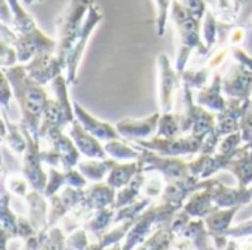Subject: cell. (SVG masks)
<instances>
[{"label": "cell", "instance_id": "cell-1", "mask_svg": "<svg viewBox=\"0 0 252 250\" xmlns=\"http://www.w3.org/2000/svg\"><path fill=\"white\" fill-rule=\"evenodd\" d=\"M1 72L9 80L13 90V97L19 106V127L28 130L34 137L38 139L43 112L49 100L44 85L34 81L21 63L10 68H1Z\"/></svg>", "mask_w": 252, "mask_h": 250}, {"label": "cell", "instance_id": "cell-2", "mask_svg": "<svg viewBox=\"0 0 252 250\" xmlns=\"http://www.w3.org/2000/svg\"><path fill=\"white\" fill-rule=\"evenodd\" d=\"M171 18L176 25V29L179 32V53L176 60V71L182 72L186 69V65L189 62V57L192 52L196 49L199 55L205 56L208 55V50L205 49L201 37V22L198 16H195L189 9H186L180 0L171 1Z\"/></svg>", "mask_w": 252, "mask_h": 250}, {"label": "cell", "instance_id": "cell-3", "mask_svg": "<svg viewBox=\"0 0 252 250\" xmlns=\"http://www.w3.org/2000/svg\"><path fill=\"white\" fill-rule=\"evenodd\" d=\"M93 3L94 0H69L55 21L56 56L65 65V71H66L68 53L78 37L80 29L87 16V12Z\"/></svg>", "mask_w": 252, "mask_h": 250}, {"label": "cell", "instance_id": "cell-4", "mask_svg": "<svg viewBox=\"0 0 252 250\" xmlns=\"http://www.w3.org/2000/svg\"><path fill=\"white\" fill-rule=\"evenodd\" d=\"M68 83L63 75L56 77L50 83V90L53 93V97H49L44 112H43V121L38 131V139L44 136L47 130L59 128L66 131L68 127L77 119L74 112V103L68 96Z\"/></svg>", "mask_w": 252, "mask_h": 250}, {"label": "cell", "instance_id": "cell-5", "mask_svg": "<svg viewBox=\"0 0 252 250\" xmlns=\"http://www.w3.org/2000/svg\"><path fill=\"white\" fill-rule=\"evenodd\" d=\"M136 147L152 150L161 156L167 158H182L188 155H199L204 140H199L190 134L188 136H179L173 139L165 137H152L149 140H137L131 143Z\"/></svg>", "mask_w": 252, "mask_h": 250}, {"label": "cell", "instance_id": "cell-6", "mask_svg": "<svg viewBox=\"0 0 252 250\" xmlns=\"http://www.w3.org/2000/svg\"><path fill=\"white\" fill-rule=\"evenodd\" d=\"M103 19V13L100 10V7L93 3L87 12V16L84 19V24L80 29V34L72 46V49L68 53L66 57V71H65V78L68 84H77V72H78V66L80 62L83 59V53L87 47V43L92 37V32L94 31V28L102 22Z\"/></svg>", "mask_w": 252, "mask_h": 250}, {"label": "cell", "instance_id": "cell-7", "mask_svg": "<svg viewBox=\"0 0 252 250\" xmlns=\"http://www.w3.org/2000/svg\"><path fill=\"white\" fill-rule=\"evenodd\" d=\"M27 139V150L22 155V175L30 183L31 189L44 194L47 184V172L43 168L41 162V140L34 137L28 130L22 128Z\"/></svg>", "mask_w": 252, "mask_h": 250}, {"label": "cell", "instance_id": "cell-8", "mask_svg": "<svg viewBox=\"0 0 252 250\" xmlns=\"http://www.w3.org/2000/svg\"><path fill=\"white\" fill-rule=\"evenodd\" d=\"M136 147V146H134ZM140 158H139V164L143 169V172H158L161 174L167 183L185 178L186 175H189V162L183 161L182 158H167V156H161L152 150L148 149H140Z\"/></svg>", "mask_w": 252, "mask_h": 250}, {"label": "cell", "instance_id": "cell-9", "mask_svg": "<svg viewBox=\"0 0 252 250\" xmlns=\"http://www.w3.org/2000/svg\"><path fill=\"white\" fill-rule=\"evenodd\" d=\"M158 66V102H159V112L170 113L173 112L174 106V96L176 91L180 88V77L176 68H173L168 56L165 53H159L157 57Z\"/></svg>", "mask_w": 252, "mask_h": 250}, {"label": "cell", "instance_id": "cell-10", "mask_svg": "<svg viewBox=\"0 0 252 250\" xmlns=\"http://www.w3.org/2000/svg\"><path fill=\"white\" fill-rule=\"evenodd\" d=\"M10 46L16 50L21 65L28 63L40 53H56V40L43 34L38 27L27 34H16Z\"/></svg>", "mask_w": 252, "mask_h": 250}, {"label": "cell", "instance_id": "cell-11", "mask_svg": "<svg viewBox=\"0 0 252 250\" xmlns=\"http://www.w3.org/2000/svg\"><path fill=\"white\" fill-rule=\"evenodd\" d=\"M41 141H46L49 149L55 150L61 161H62V171L77 168L81 161V153L78 152L77 146L74 144L72 139L68 136L66 131L59 128H52L44 133V136L40 139Z\"/></svg>", "mask_w": 252, "mask_h": 250}, {"label": "cell", "instance_id": "cell-12", "mask_svg": "<svg viewBox=\"0 0 252 250\" xmlns=\"http://www.w3.org/2000/svg\"><path fill=\"white\" fill-rule=\"evenodd\" d=\"M223 93L226 99L252 100V69L235 63L223 77Z\"/></svg>", "mask_w": 252, "mask_h": 250}, {"label": "cell", "instance_id": "cell-13", "mask_svg": "<svg viewBox=\"0 0 252 250\" xmlns=\"http://www.w3.org/2000/svg\"><path fill=\"white\" fill-rule=\"evenodd\" d=\"M159 118H161V112L158 111L142 119H133V118L121 119L115 124V127L121 139L127 140L128 143L137 140H149L157 136Z\"/></svg>", "mask_w": 252, "mask_h": 250}, {"label": "cell", "instance_id": "cell-14", "mask_svg": "<svg viewBox=\"0 0 252 250\" xmlns=\"http://www.w3.org/2000/svg\"><path fill=\"white\" fill-rule=\"evenodd\" d=\"M24 68L27 74L41 85L50 84L65 71V65L58 59L56 53H40L25 63Z\"/></svg>", "mask_w": 252, "mask_h": 250}, {"label": "cell", "instance_id": "cell-15", "mask_svg": "<svg viewBox=\"0 0 252 250\" xmlns=\"http://www.w3.org/2000/svg\"><path fill=\"white\" fill-rule=\"evenodd\" d=\"M252 100L227 99V105L223 112L217 113L216 131L223 139L232 133L239 131V124L242 116L251 109Z\"/></svg>", "mask_w": 252, "mask_h": 250}, {"label": "cell", "instance_id": "cell-16", "mask_svg": "<svg viewBox=\"0 0 252 250\" xmlns=\"http://www.w3.org/2000/svg\"><path fill=\"white\" fill-rule=\"evenodd\" d=\"M66 133L72 139L81 156H84L86 159H106L108 158L105 144L100 140H97L94 136H92L77 119L68 127Z\"/></svg>", "mask_w": 252, "mask_h": 250}, {"label": "cell", "instance_id": "cell-17", "mask_svg": "<svg viewBox=\"0 0 252 250\" xmlns=\"http://www.w3.org/2000/svg\"><path fill=\"white\" fill-rule=\"evenodd\" d=\"M72 103H74V112H75L77 121L92 136H94L97 140H100L103 143H108V141H114V140H120L121 139V136L117 131V127L115 125H112V124H109L106 121H102V119L96 118L89 111H86L78 102L72 100Z\"/></svg>", "mask_w": 252, "mask_h": 250}, {"label": "cell", "instance_id": "cell-18", "mask_svg": "<svg viewBox=\"0 0 252 250\" xmlns=\"http://www.w3.org/2000/svg\"><path fill=\"white\" fill-rule=\"evenodd\" d=\"M195 102L214 113H220L224 111L227 99L223 96V75L220 72H216L210 84L198 91Z\"/></svg>", "mask_w": 252, "mask_h": 250}, {"label": "cell", "instance_id": "cell-19", "mask_svg": "<svg viewBox=\"0 0 252 250\" xmlns=\"http://www.w3.org/2000/svg\"><path fill=\"white\" fill-rule=\"evenodd\" d=\"M226 171L232 172L238 180V187L248 189L252 186V144L241 146L235 156L226 167Z\"/></svg>", "mask_w": 252, "mask_h": 250}, {"label": "cell", "instance_id": "cell-20", "mask_svg": "<svg viewBox=\"0 0 252 250\" xmlns=\"http://www.w3.org/2000/svg\"><path fill=\"white\" fill-rule=\"evenodd\" d=\"M84 190H78V189H72V187H65L61 193H58L56 196L50 197L52 199V215H50V221L53 222L55 220L61 218L62 215H65L69 209L77 208L83 200H84Z\"/></svg>", "mask_w": 252, "mask_h": 250}, {"label": "cell", "instance_id": "cell-21", "mask_svg": "<svg viewBox=\"0 0 252 250\" xmlns=\"http://www.w3.org/2000/svg\"><path fill=\"white\" fill-rule=\"evenodd\" d=\"M143 172L139 161H131V162H117L114 165V168L111 169L108 178H106V184L111 186L114 190H121L126 186H128L133 178Z\"/></svg>", "mask_w": 252, "mask_h": 250}, {"label": "cell", "instance_id": "cell-22", "mask_svg": "<svg viewBox=\"0 0 252 250\" xmlns=\"http://www.w3.org/2000/svg\"><path fill=\"white\" fill-rule=\"evenodd\" d=\"M1 139L16 156H22L25 153L27 139L24 136V131L19 124L9 121L6 111L1 112Z\"/></svg>", "mask_w": 252, "mask_h": 250}, {"label": "cell", "instance_id": "cell-23", "mask_svg": "<svg viewBox=\"0 0 252 250\" xmlns=\"http://www.w3.org/2000/svg\"><path fill=\"white\" fill-rule=\"evenodd\" d=\"M118 161L106 158V159H84L80 161L77 169L87 178V181L96 184L103 183V180L108 178L111 169Z\"/></svg>", "mask_w": 252, "mask_h": 250}, {"label": "cell", "instance_id": "cell-24", "mask_svg": "<svg viewBox=\"0 0 252 250\" xmlns=\"http://www.w3.org/2000/svg\"><path fill=\"white\" fill-rule=\"evenodd\" d=\"M84 200L83 203L89 209H105L109 203L115 202L117 190H114L106 183H96L92 184L87 190H84Z\"/></svg>", "mask_w": 252, "mask_h": 250}, {"label": "cell", "instance_id": "cell-25", "mask_svg": "<svg viewBox=\"0 0 252 250\" xmlns=\"http://www.w3.org/2000/svg\"><path fill=\"white\" fill-rule=\"evenodd\" d=\"M219 22L233 25L242 10V0H205Z\"/></svg>", "mask_w": 252, "mask_h": 250}, {"label": "cell", "instance_id": "cell-26", "mask_svg": "<svg viewBox=\"0 0 252 250\" xmlns=\"http://www.w3.org/2000/svg\"><path fill=\"white\" fill-rule=\"evenodd\" d=\"M213 183H214V178H210L208 186L205 189H202V190H199L190 196V200L185 206V211L188 215L201 217V215H205L211 211V203H213L211 186H213Z\"/></svg>", "mask_w": 252, "mask_h": 250}, {"label": "cell", "instance_id": "cell-27", "mask_svg": "<svg viewBox=\"0 0 252 250\" xmlns=\"http://www.w3.org/2000/svg\"><path fill=\"white\" fill-rule=\"evenodd\" d=\"M105 150L108 158L115 159L118 162H131V161H139L140 158V150L124 139L105 143Z\"/></svg>", "mask_w": 252, "mask_h": 250}, {"label": "cell", "instance_id": "cell-28", "mask_svg": "<svg viewBox=\"0 0 252 250\" xmlns=\"http://www.w3.org/2000/svg\"><path fill=\"white\" fill-rule=\"evenodd\" d=\"M6 1L13 15V31L16 34H27L37 28L35 21L24 9V4L21 3V0H6Z\"/></svg>", "mask_w": 252, "mask_h": 250}, {"label": "cell", "instance_id": "cell-29", "mask_svg": "<svg viewBox=\"0 0 252 250\" xmlns=\"http://www.w3.org/2000/svg\"><path fill=\"white\" fill-rule=\"evenodd\" d=\"M145 178H146L145 172H140V174H137L133 178V181L128 186H126L124 189L118 190L117 192V199H115V206L117 208H126V206L133 205L134 200L142 193V187H143Z\"/></svg>", "mask_w": 252, "mask_h": 250}, {"label": "cell", "instance_id": "cell-30", "mask_svg": "<svg viewBox=\"0 0 252 250\" xmlns=\"http://www.w3.org/2000/svg\"><path fill=\"white\" fill-rule=\"evenodd\" d=\"M210 74L211 71L204 66L201 69H185L182 72H179L182 85H186L192 90H202L205 88L210 83Z\"/></svg>", "mask_w": 252, "mask_h": 250}, {"label": "cell", "instance_id": "cell-31", "mask_svg": "<svg viewBox=\"0 0 252 250\" xmlns=\"http://www.w3.org/2000/svg\"><path fill=\"white\" fill-rule=\"evenodd\" d=\"M201 37H202V43H204L205 49L210 53L213 50V47L216 46V41H217V37H219V21H217L216 15L213 13V10L210 7L207 9L205 16L202 19Z\"/></svg>", "mask_w": 252, "mask_h": 250}, {"label": "cell", "instance_id": "cell-32", "mask_svg": "<svg viewBox=\"0 0 252 250\" xmlns=\"http://www.w3.org/2000/svg\"><path fill=\"white\" fill-rule=\"evenodd\" d=\"M182 134V124H180V113H161L159 122H158V130H157V137H165V139H173L179 137Z\"/></svg>", "mask_w": 252, "mask_h": 250}, {"label": "cell", "instance_id": "cell-33", "mask_svg": "<svg viewBox=\"0 0 252 250\" xmlns=\"http://www.w3.org/2000/svg\"><path fill=\"white\" fill-rule=\"evenodd\" d=\"M28 205L31 208V217H32V222L34 225H38L41 222H44L46 218V200H44V194L40 192H30L27 196Z\"/></svg>", "mask_w": 252, "mask_h": 250}, {"label": "cell", "instance_id": "cell-34", "mask_svg": "<svg viewBox=\"0 0 252 250\" xmlns=\"http://www.w3.org/2000/svg\"><path fill=\"white\" fill-rule=\"evenodd\" d=\"M165 186H167V181L161 174L159 175L154 174L151 177H146L143 187H142V196L145 199H157L164 194Z\"/></svg>", "mask_w": 252, "mask_h": 250}, {"label": "cell", "instance_id": "cell-35", "mask_svg": "<svg viewBox=\"0 0 252 250\" xmlns=\"http://www.w3.org/2000/svg\"><path fill=\"white\" fill-rule=\"evenodd\" d=\"M66 187V177L62 169L58 168H49L47 171V184L44 190L46 197H53L58 194L59 189Z\"/></svg>", "mask_w": 252, "mask_h": 250}, {"label": "cell", "instance_id": "cell-36", "mask_svg": "<svg viewBox=\"0 0 252 250\" xmlns=\"http://www.w3.org/2000/svg\"><path fill=\"white\" fill-rule=\"evenodd\" d=\"M236 211H238V206L232 208L230 211H221L219 214H214V215L208 217L207 224H208L210 230L211 231H223V230H226L230 225V221L235 217Z\"/></svg>", "mask_w": 252, "mask_h": 250}, {"label": "cell", "instance_id": "cell-37", "mask_svg": "<svg viewBox=\"0 0 252 250\" xmlns=\"http://www.w3.org/2000/svg\"><path fill=\"white\" fill-rule=\"evenodd\" d=\"M4 186L12 194L19 197H27L30 193L28 187H31L24 175H7L4 178Z\"/></svg>", "mask_w": 252, "mask_h": 250}, {"label": "cell", "instance_id": "cell-38", "mask_svg": "<svg viewBox=\"0 0 252 250\" xmlns=\"http://www.w3.org/2000/svg\"><path fill=\"white\" fill-rule=\"evenodd\" d=\"M157 6V34L162 37L165 32V24L168 18V10H171L173 0H154Z\"/></svg>", "mask_w": 252, "mask_h": 250}, {"label": "cell", "instance_id": "cell-39", "mask_svg": "<svg viewBox=\"0 0 252 250\" xmlns=\"http://www.w3.org/2000/svg\"><path fill=\"white\" fill-rule=\"evenodd\" d=\"M241 146H244L242 134H241V131H236V133H232L220 140L217 152L219 153H235Z\"/></svg>", "mask_w": 252, "mask_h": 250}, {"label": "cell", "instance_id": "cell-40", "mask_svg": "<svg viewBox=\"0 0 252 250\" xmlns=\"http://www.w3.org/2000/svg\"><path fill=\"white\" fill-rule=\"evenodd\" d=\"M229 55H232V47L227 44V46H221L219 50H216L207 60V68L213 72V71H217L223 63L224 60L229 57Z\"/></svg>", "mask_w": 252, "mask_h": 250}, {"label": "cell", "instance_id": "cell-41", "mask_svg": "<svg viewBox=\"0 0 252 250\" xmlns=\"http://www.w3.org/2000/svg\"><path fill=\"white\" fill-rule=\"evenodd\" d=\"M171 243V234L170 231H159L155 234L140 250H165Z\"/></svg>", "mask_w": 252, "mask_h": 250}, {"label": "cell", "instance_id": "cell-42", "mask_svg": "<svg viewBox=\"0 0 252 250\" xmlns=\"http://www.w3.org/2000/svg\"><path fill=\"white\" fill-rule=\"evenodd\" d=\"M0 59H1V68H10L19 63L16 50L6 41H0Z\"/></svg>", "mask_w": 252, "mask_h": 250}, {"label": "cell", "instance_id": "cell-43", "mask_svg": "<svg viewBox=\"0 0 252 250\" xmlns=\"http://www.w3.org/2000/svg\"><path fill=\"white\" fill-rule=\"evenodd\" d=\"M65 172V177H66V186L68 187H72V189H78V190H83L86 189L87 186V178L77 169V168H72V169H66L63 171Z\"/></svg>", "mask_w": 252, "mask_h": 250}, {"label": "cell", "instance_id": "cell-44", "mask_svg": "<svg viewBox=\"0 0 252 250\" xmlns=\"http://www.w3.org/2000/svg\"><path fill=\"white\" fill-rule=\"evenodd\" d=\"M0 103H1V109L3 111H7L9 109V105H10V100L13 97V90H12V85L9 83V80L6 78V75L1 72V77H0Z\"/></svg>", "mask_w": 252, "mask_h": 250}, {"label": "cell", "instance_id": "cell-45", "mask_svg": "<svg viewBox=\"0 0 252 250\" xmlns=\"http://www.w3.org/2000/svg\"><path fill=\"white\" fill-rule=\"evenodd\" d=\"M239 131L242 134L244 144H252V109H250L241 119Z\"/></svg>", "mask_w": 252, "mask_h": 250}, {"label": "cell", "instance_id": "cell-46", "mask_svg": "<svg viewBox=\"0 0 252 250\" xmlns=\"http://www.w3.org/2000/svg\"><path fill=\"white\" fill-rule=\"evenodd\" d=\"M247 38V28L242 27V25H233L229 35H227V41H229V46L233 49V47H239Z\"/></svg>", "mask_w": 252, "mask_h": 250}, {"label": "cell", "instance_id": "cell-47", "mask_svg": "<svg viewBox=\"0 0 252 250\" xmlns=\"http://www.w3.org/2000/svg\"><path fill=\"white\" fill-rule=\"evenodd\" d=\"M180 1H182V4H183L186 9H189L195 16H198L199 19H204L205 12H207V9H208V4H207L205 0H180Z\"/></svg>", "mask_w": 252, "mask_h": 250}, {"label": "cell", "instance_id": "cell-48", "mask_svg": "<svg viewBox=\"0 0 252 250\" xmlns=\"http://www.w3.org/2000/svg\"><path fill=\"white\" fill-rule=\"evenodd\" d=\"M40 156H41V162H43L44 165H47L49 168L62 169V161H61L59 155H58L55 150H52V149H49V147H47V149H41Z\"/></svg>", "mask_w": 252, "mask_h": 250}, {"label": "cell", "instance_id": "cell-49", "mask_svg": "<svg viewBox=\"0 0 252 250\" xmlns=\"http://www.w3.org/2000/svg\"><path fill=\"white\" fill-rule=\"evenodd\" d=\"M111 217H112V212H111V211H108V209H100V211L97 212V215L93 218V221L89 224V228L93 230V231L103 228L105 224L108 225V222L111 221Z\"/></svg>", "mask_w": 252, "mask_h": 250}, {"label": "cell", "instance_id": "cell-50", "mask_svg": "<svg viewBox=\"0 0 252 250\" xmlns=\"http://www.w3.org/2000/svg\"><path fill=\"white\" fill-rule=\"evenodd\" d=\"M0 21L13 29V15L6 0H0Z\"/></svg>", "mask_w": 252, "mask_h": 250}, {"label": "cell", "instance_id": "cell-51", "mask_svg": "<svg viewBox=\"0 0 252 250\" xmlns=\"http://www.w3.org/2000/svg\"><path fill=\"white\" fill-rule=\"evenodd\" d=\"M68 246L69 248H77V249H84V246H86V237H84V234L83 233H75L71 237Z\"/></svg>", "mask_w": 252, "mask_h": 250}, {"label": "cell", "instance_id": "cell-52", "mask_svg": "<svg viewBox=\"0 0 252 250\" xmlns=\"http://www.w3.org/2000/svg\"><path fill=\"white\" fill-rule=\"evenodd\" d=\"M252 233V221L238 227L236 230L232 231V234H238V236H247V234H251Z\"/></svg>", "mask_w": 252, "mask_h": 250}, {"label": "cell", "instance_id": "cell-53", "mask_svg": "<svg viewBox=\"0 0 252 250\" xmlns=\"http://www.w3.org/2000/svg\"><path fill=\"white\" fill-rule=\"evenodd\" d=\"M44 0H21V3L24 6H32V4H37V3H43Z\"/></svg>", "mask_w": 252, "mask_h": 250}, {"label": "cell", "instance_id": "cell-54", "mask_svg": "<svg viewBox=\"0 0 252 250\" xmlns=\"http://www.w3.org/2000/svg\"><path fill=\"white\" fill-rule=\"evenodd\" d=\"M35 246H37V242H35V240H31V242L28 243L27 250H35Z\"/></svg>", "mask_w": 252, "mask_h": 250}, {"label": "cell", "instance_id": "cell-55", "mask_svg": "<svg viewBox=\"0 0 252 250\" xmlns=\"http://www.w3.org/2000/svg\"><path fill=\"white\" fill-rule=\"evenodd\" d=\"M250 27H251V28H252V18H251V24H250Z\"/></svg>", "mask_w": 252, "mask_h": 250}, {"label": "cell", "instance_id": "cell-56", "mask_svg": "<svg viewBox=\"0 0 252 250\" xmlns=\"http://www.w3.org/2000/svg\"><path fill=\"white\" fill-rule=\"evenodd\" d=\"M114 250H117V249H114ZM118 250H120V249H118Z\"/></svg>", "mask_w": 252, "mask_h": 250}, {"label": "cell", "instance_id": "cell-57", "mask_svg": "<svg viewBox=\"0 0 252 250\" xmlns=\"http://www.w3.org/2000/svg\"><path fill=\"white\" fill-rule=\"evenodd\" d=\"M251 109H252V106H251Z\"/></svg>", "mask_w": 252, "mask_h": 250}]
</instances>
